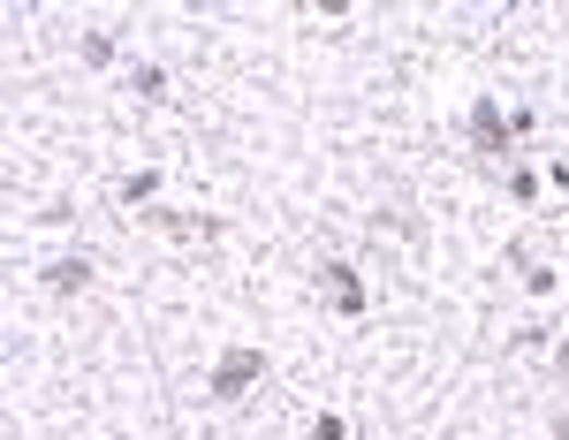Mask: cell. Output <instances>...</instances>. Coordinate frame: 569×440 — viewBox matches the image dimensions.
Instances as JSON below:
<instances>
[{
  "label": "cell",
  "instance_id": "obj_1",
  "mask_svg": "<svg viewBox=\"0 0 569 440\" xmlns=\"http://www.w3.org/2000/svg\"><path fill=\"white\" fill-rule=\"evenodd\" d=\"M259 372H266V349H251V342H244V349H228V357L213 365L205 395H213V403H236V395H251V380H259Z\"/></svg>",
  "mask_w": 569,
  "mask_h": 440
},
{
  "label": "cell",
  "instance_id": "obj_2",
  "mask_svg": "<svg viewBox=\"0 0 569 440\" xmlns=\"http://www.w3.org/2000/svg\"><path fill=\"white\" fill-rule=\"evenodd\" d=\"M517 130H532V115H501V99H471V138H478V152L501 159Z\"/></svg>",
  "mask_w": 569,
  "mask_h": 440
},
{
  "label": "cell",
  "instance_id": "obj_3",
  "mask_svg": "<svg viewBox=\"0 0 569 440\" xmlns=\"http://www.w3.org/2000/svg\"><path fill=\"white\" fill-rule=\"evenodd\" d=\"M319 289H327V304H334L342 319H365V282H357V266L327 259V266H319Z\"/></svg>",
  "mask_w": 569,
  "mask_h": 440
},
{
  "label": "cell",
  "instance_id": "obj_4",
  "mask_svg": "<svg viewBox=\"0 0 569 440\" xmlns=\"http://www.w3.org/2000/svg\"><path fill=\"white\" fill-rule=\"evenodd\" d=\"M138 221H144V228H159V236H205V243L221 236V221H213V213H175V205H144Z\"/></svg>",
  "mask_w": 569,
  "mask_h": 440
},
{
  "label": "cell",
  "instance_id": "obj_5",
  "mask_svg": "<svg viewBox=\"0 0 569 440\" xmlns=\"http://www.w3.org/2000/svg\"><path fill=\"white\" fill-rule=\"evenodd\" d=\"M46 289L54 296H84L92 289V266H84V259H54V266H46Z\"/></svg>",
  "mask_w": 569,
  "mask_h": 440
},
{
  "label": "cell",
  "instance_id": "obj_6",
  "mask_svg": "<svg viewBox=\"0 0 569 440\" xmlns=\"http://www.w3.org/2000/svg\"><path fill=\"white\" fill-rule=\"evenodd\" d=\"M152 198H159V175H152V167H144V175H130V182H122V205H130V213H144Z\"/></svg>",
  "mask_w": 569,
  "mask_h": 440
},
{
  "label": "cell",
  "instance_id": "obj_7",
  "mask_svg": "<svg viewBox=\"0 0 569 440\" xmlns=\"http://www.w3.org/2000/svg\"><path fill=\"white\" fill-rule=\"evenodd\" d=\"M130 92H138V99H159V92H167V69L138 61V69H130Z\"/></svg>",
  "mask_w": 569,
  "mask_h": 440
},
{
  "label": "cell",
  "instance_id": "obj_8",
  "mask_svg": "<svg viewBox=\"0 0 569 440\" xmlns=\"http://www.w3.org/2000/svg\"><path fill=\"white\" fill-rule=\"evenodd\" d=\"M84 61H92V69H107V61H115V38H107V31H92V38H84Z\"/></svg>",
  "mask_w": 569,
  "mask_h": 440
},
{
  "label": "cell",
  "instance_id": "obj_9",
  "mask_svg": "<svg viewBox=\"0 0 569 440\" xmlns=\"http://www.w3.org/2000/svg\"><path fill=\"white\" fill-rule=\"evenodd\" d=\"M509 198H517V205H532V198H540V175H532V167H517V175H509Z\"/></svg>",
  "mask_w": 569,
  "mask_h": 440
},
{
  "label": "cell",
  "instance_id": "obj_10",
  "mask_svg": "<svg viewBox=\"0 0 569 440\" xmlns=\"http://www.w3.org/2000/svg\"><path fill=\"white\" fill-rule=\"evenodd\" d=\"M311 440H349V426H342L334 411H319V418H311Z\"/></svg>",
  "mask_w": 569,
  "mask_h": 440
},
{
  "label": "cell",
  "instance_id": "obj_11",
  "mask_svg": "<svg viewBox=\"0 0 569 440\" xmlns=\"http://www.w3.org/2000/svg\"><path fill=\"white\" fill-rule=\"evenodd\" d=\"M555 440H569V411H562V418H555Z\"/></svg>",
  "mask_w": 569,
  "mask_h": 440
}]
</instances>
